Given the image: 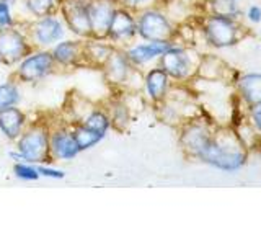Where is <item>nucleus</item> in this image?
<instances>
[{
	"label": "nucleus",
	"instance_id": "423d86ee",
	"mask_svg": "<svg viewBox=\"0 0 261 245\" xmlns=\"http://www.w3.org/2000/svg\"><path fill=\"white\" fill-rule=\"evenodd\" d=\"M80 154V149L72 134V128L67 118L53 122L49 128V155L53 162L73 160Z\"/></svg>",
	"mask_w": 261,
	"mask_h": 245
},
{
	"label": "nucleus",
	"instance_id": "a878e982",
	"mask_svg": "<svg viewBox=\"0 0 261 245\" xmlns=\"http://www.w3.org/2000/svg\"><path fill=\"white\" fill-rule=\"evenodd\" d=\"M13 174L21 182H36L41 178L36 163L31 162H15L13 163Z\"/></svg>",
	"mask_w": 261,
	"mask_h": 245
},
{
	"label": "nucleus",
	"instance_id": "7c9ffc66",
	"mask_svg": "<svg viewBox=\"0 0 261 245\" xmlns=\"http://www.w3.org/2000/svg\"><path fill=\"white\" fill-rule=\"evenodd\" d=\"M251 119L255 122V126L261 131V102L255 103L251 108Z\"/></svg>",
	"mask_w": 261,
	"mask_h": 245
},
{
	"label": "nucleus",
	"instance_id": "7ed1b4c3",
	"mask_svg": "<svg viewBox=\"0 0 261 245\" xmlns=\"http://www.w3.org/2000/svg\"><path fill=\"white\" fill-rule=\"evenodd\" d=\"M23 28L35 47L51 49L64 38H67V27L59 13H51L23 23Z\"/></svg>",
	"mask_w": 261,
	"mask_h": 245
},
{
	"label": "nucleus",
	"instance_id": "9b49d317",
	"mask_svg": "<svg viewBox=\"0 0 261 245\" xmlns=\"http://www.w3.org/2000/svg\"><path fill=\"white\" fill-rule=\"evenodd\" d=\"M51 54L57 65V70H72L85 67L84 61V39L64 38L51 47Z\"/></svg>",
	"mask_w": 261,
	"mask_h": 245
},
{
	"label": "nucleus",
	"instance_id": "dca6fc26",
	"mask_svg": "<svg viewBox=\"0 0 261 245\" xmlns=\"http://www.w3.org/2000/svg\"><path fill=\"white\" fill-rule=\"evenodd\" d=\"M103 106L110 116L111 129L116 133H124L130 125V119H133V110L124 100V96L119 95V92H113Z\"/></svg>",
	"mask_w": 261,
	"mask_h": 245
},
{
	"label": "nucleus",
	"instance_id": "9d476101",
	"mask_svg": "<svg viewBox=\"0 0 261 245\" xmlns=\"http://www.w3.org/2000/svg\"><path fill=\"white\" fill-rule=\"evenodd\" d=\"M198 159L202 160L204 163H209L212 167L220 168V170H227V172L239 170L245 163L243 154L237 152V151H230V149H227V147L220 145L214 137L202 147Z\"/></svg>",
	"mask_w": 261,
	"mask_h": 245
},
{
	"label": "nucleus",
	"instance_id": "1a4fd4ad",
	"mask_svg": "<svg viewBox=\"0 0 261 245\" xmlns=\"http://www.w3.org/2000/svg\"><path fill=\"white\" fill-rule=\"evenodd\" d=\"M100 70L103 74V80L111 88V92L127 90L130 79L137 72V69H134L127 61L122 47H114V51L111 53L108 61L105 62V65Z\"/></svg>",
	"mask_w": 261,
	"mask_h": 245
},
{
	"label": "nucleus",
	"instance_id": "cd10ccee",
	"mask_svg": "<svg viewBox=\"0 0 261 245\" xmlns=\"http://www.w3.org/2000/svg\"><path fill=\"white\" fill-rule=\"evenodd\" d=\"M13 8H15L13 5H10L8 2H4V0H0V28L13 27V24L18 23V20L15 18Z\"/></svg>",
	"mask_w": 261,
	"mask_h": 245
},
{
	"label": "nucleus",
	"instance_id": "f03ea898",
	"mask_svg": "<svg viewBox=\"0 0 261 245\" xmlns=\"http://www.w3.org/2000/svg\"><path fill=\"white\" fill-rule=\"evenodd\" d=\"M56 72H57V65L54 62L51 49L35 47L30 54L24 56L15 65V69L12 72V79H15L20 85L23 84L33 85L51 77Z\"/></svg>",
	"mask_w": 261,
	"mask_h": 245
},
{
	"label": "nucleus",
	"instance_id": "5701e85b",
	"mask_svg": "<svg viewBox=\"0 0 261 245\" xmlns=\"http://www.w3.org/2000/svg\"><path fill=\"white\" fill-rule=\"evenodd\" d=\"M239 88L250 105L261 102V74H248L240 79Z\"/></svg>",
	"mask_w": 261,
	"mask_h": 245
},
{
	"label": "nucleus",
	"instance_id": "aec40b11",
	"mask_svg": "<svg viewBox=\"0 0 261 245\" xmlns=\"http://www.w3.org/2000/svg\"><path fill=\"white\" fill-rule=\"evenodd\" d=\"M212 139L209 134V131L201 126V125H188L181 131V137H179V142L186 154L193 155V157H198L199 152L202 151V147L206 145Z\"/></svg>",
	"mask_w": 261,
	"mask_h": 245
},
{
	"label": "nucleus",
	"instance_id": "b1692460",
	"mask_svg": "<svg viewBox=\"0 0 261 245\" xmlns=\"http://www.w3.org/2000/svg\"><path fill=\"white\" fill-rule=\"evenodd\" d=\"M21 103V88L15 79L5 80L0 84V110L18 106Z\"/></svg>",
	"mask_w": 261,
	"mask_h": 245
},
{
	"label": "nucleus",
	"instance_id": "6ab92c4d",
	"mask_svg": "<svg viewBox=\"0 0 261 245\" xmlns=\"http://www.w3.org/2000/svg\"><path fill=\"white\" fill-rule=\"evenodd\" d=\"M114 47L108 39H95L88 38L84 39V61L85 67H92L100 70L105 62L108 61V57L114 51Z\"/></svg>",
	"mask_w": 261,
	"mask_h": 245
},
{
	"label": "nucleus",
	"instance_id": "f8f14e48",
	"mask_svg": "<svg viewBox=\"0 0 261 245\" xmlns=\"http://www.w3.org/2000/svg\"><path fill=\"white\" fill-rule=\"evenodd\" d=\"M173 44V41H144L133 43L124 47V54L134 69H142L153 61H159L160 56Z\"/></svg>",
	"mask_w": 261,
	"mask_h": 245
},
{
	"label": "nucleus",
	"instance_id": "39448f33",
	"mask_svg": "<svg viewBox=\"0 0 261 245\" xmlns=\"http://www.w3.org/2000/svg\"><path fill=\"white\" fill-rule=\"evenodd\" d=\"M175 36L173 23L163 12L152 7L137 12V38L142 41H173Z\"/></svg>",
	"mask_w": 261,
	"mask_h": 245
},
{
	"label": "nucleus",
	"instance_id": "c85d7f7f",
	"mask_svg": "<svg viewBox=\"0 0 261 245\" xmlns=\"http://www.w3.org/2000/svg\"><path fill=\"white\" fill-rule=\"evenodd\" d=\"M39 170V175L44 177V178H51V180H62L65 177V172L61 168H56L53 167L51 163H41L38 165Z\"/></svg>",
	"mask_w": 261,
	"mask_h": 245
},
{
	"label": "nucleus",
	"instance_id": "393cba45",
	"mask_svg": "<svg viewBox=\"0 0 261 245\" xmlns=\"http://www.w3.org/2000/svg\"><path fill=\"white\" fill-rule=\"evenodd\" d=\"M24 12L31 18H39L51 13H57L59 8V0H21Z\"/></svg>",
	"mask_w": 261,
	"mask_h": 245
},
{
	"label": "nucleus",
	"instance_id": "4be33fe9",
	"mask_svg": "<svg viewBox=\"0 0 261 245\" xmlns=\"http://www.w3.org/2000/svg\"><path fill=\"white\" fill-rule=\"evenodd\" d=\"M80 122H84L90 129L96 131V133H101L105 136L111 131V121L103 105H93V108L82 118Z\"/></svg>",
	"mask_w": 261,
	"mask_h": 245
},
{
	"label": "nucleus",
	"instance_id": "0eeeda50",
	"mask_svg": "<svg viewBox=\"0 0 261 245\" xmlns=\"http://www.w3.org/2000/svg\"><path fill=\"white\" fill-rule=\"evenodd\" d=\"M57 13L64 20L67 31L75 38H92L90 27V0H59Z\"/></svg>",
	"mask_w": 261,
	"mask_h": 245
},
{
	"label": "nucleus",
	"instance_id": "2f4dec72",
	"mask_svg": "<svg viewBox=\"0 0 261 245\" xmlns=\"http://www.w3.org/2000/svg\"><path fill=\"white\" fill-rule=\"evenodd\" d=\"M248 20L253 21V23L261 21V8H259V7L253 5V7L248 8Z\"/></svg>",
	"mask_w": 261,
	"mask_h": 245
},
{
	"label": "nucleus",
	"instance_id": "412c9836",
	"mask_svg": "<svg viewBox=\"0 0 261 245\" xmlns=\"http://www.w3.org/2000/svg\"><path fill=\"white\" fill-rule=\"evenodd\" d=\"M70 128H72V134H73V137H75V142L79 145L80 152L93 149L95 145H98L106 137L105 134L96 133V131L90 129L88 126H85L84 122H80V121L70 122Z\"/></svg>",
	"mask_w": 261,
	"mask_h": 245
},
{
	"label": "nucleus",
	"instance_id": "2eb2a0df",
	"mask_svg": "<svg viewBox=\"0 0 261 245\" xmlns=\"http://www.w3.org/2000/svg\"><path fill=\"white\" fill-rule=\"evenodd\" d=\"M118 4L113 0H90V27L92 38L106 39L111 18Z\"/></svg>",
	"mask_w": 261,
	"mask_h": 245
},
{
	"label": "nucleus",
	"instance_id": "473e14b6",
	"mask_svg": "<svg viewBox=\"0 0 261 245\" xmlns=\"http://www.w3.org/2000/svg\"><path fill=\"white\" fill-rule=\"evenodd\" d=\"M113 2H116V4H119V2H121V0H113Z\"/></svg>",
	"mask_w": 261,
	"mask_h": 245
},
{
	"label": "nucleus",
	"instance_id": "20e7f679",
	"mask_svg": "<svg viewBox=\"0 0 261 245\" xmlns=\"http://www.w3.org/2000/svg\"><path fill=\"white\" fill-rule=\"evenodd\" d=\"M33 49L35 46L31 44L23 23L0 28V64L7 67H15Z\"/></svg>",
	"mask_w": 261,
	"mask_h": 245
},
{
	"label": "nucleus",
	"instance_id": "f3484780",
	"mask_svg": "<svg viewBox=\"0 0 261 245\" xmlns=\"http://www.w3.org/2000/svg\"><path fill=\"white\" fill-rule=\"evenodd\" d=\"M170 80L171 79L168 77V74L163 70L160 65L147 70L142 79L144 92L147 98L153 103L165 102V98L170 92Z\"/></svg>",
	"mask_w": 261,
	"mask_h": 245
},
{
	"label": "nucleus",
	"instance_id": "ddd939ff",
	"mask_svg": "<svg viewBox=\"0 0 261 245\" xmlns=\"http://www.w3.org/2000/svg\"><path fill=\"white\" fill-rule=\"evenodd\" d=\"M159 65L173 80H185L191 76V57L186 49L175 43L160 56Z\"/></svg>",
	"mask_w": 261,
	"mask_h": 245
},
{
	"label": "nucleus",
	"instance_id": "bb28decb",
	"mask_svg": "<svg viewBox=\"0 0 261 245\" xmlns=\"http://www.w3.org/2000/svg\"><path fill=\"white\" fill-rule=\"evenodd\" d=\"M212 13L217 16H224V18L233 20L239 15V4L237 0H212Z\"/></svg>",
	"mask_w": 261,
	"mask_h": 245
},
{
	"label": "nucleus",
	"instance_id": "6e6552de",
	"mask_svg": "<svg viewBox=\"0 0 261 245\" xmlns=\"http://www.w3.org/2000/svg\"><path fill=\"white\" fill-rule=\"evenodd\" d=\"M136 38H137V12L118 4L110 23L106 39L113 46L124 49L126 46L133 44Z\"/></svg>",
	"mask_w": 261,
	"mask_h": 245
},
{
	"label": "nucleus",
	"instance_id": "f257e3e1",
	"mask_svg": "<svg viewBox=\"0 0 261 245\" xmlns=\"http://www.w3.org/2000/svg\"><path fill=\"white\" fill-rule=\"evenodd\" d=\"M49 128L51 121L36 119L28 121L20 137L15 141V149L18 151L27 162L36 163H51L49 155Z\"/></svg>",
	"mask_w": 261,
	"mask_h": 245
},
{
	"label": "nucleus",
	"instance_id": "a211bd4d",
	"mask_svg": "<svg viewBox=\"0 0 261 245\" xmlns=\"http://www.w3.org/2000/svg\"><path fill=\"white\" fill-rule=\"evenodd\" d=\"M28 114L20 106H10V108L0 110V133L5 139L15 142L28 125Z\"/></svg>",
	"mask_w": 261,
	"mask_h": 245
},
{
	"label": "nucleus",
	"instance_id": "4468645a",
	"mask_svg": "<svg viewBox=\"0 0 261 245\" xmlns=\"http://www.w3.org/2000/svg\"><path fill=\"white\" fill-rule=\"evenodd\" d=\"M206 39L216 47H227L235 44L237 41V27L230 18L212 15L204 24Z\"/></svg>",
	"mask_w": 261,
	"mask_h": 245
},
{
	"label": "nucleus",
	"instance_id": "c756f323",
	"mask_svg": "<svg viewBox=\"0 0 261 245\" xmlns=\"http://www.w3.org/2000/svg\"><path fill=\"white\" fill-rule=\"evenodd\" d=\"M150 2L152 0H121L119 4L130 8V10H134V12H139V10H144V8L149 7Z\"/></svg>",
	"mask_w": 261,
	"mask_h": 245
}]
</instances>
